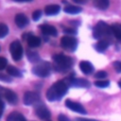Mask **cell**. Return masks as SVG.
<instances>
[{"label":"cell","instance_id":"cell-1","mask_svg":"<svg viewBox=\"0 0 121 121\" xmlns=\"http://www.w3.org/2000/svg\"><path fill=\"white\" fill-rule=\"evenodd\" d=\"M68 91V84L65 80H58L49 87L46 92V98L49 101H57L61 99Z\"/></svg>","mask_w":121,"mask_h":121},{"label":"cell","instance_id":"cell-2","mask_svg":"<svg viewBox=\"0 0 121 121\" xmlns=\"http://www.w3.org/2000/svg\"><path fill=\"white\" fill-rule=\"evenodd\" d=\"M52 60L54 61V67L57 71L65 72L72 68L74 64V60L71 57L63 55V54H55L52 56Z\"/></svg>","mask_w":121,"mask_h":121},{"label":"cell","instance_id":"cell-3","mask_svg":"<svg viewBox=\"0 0 121 121\" xmlns=\"http://www.w3.org/2000/svg\"><path fill=\"white\" fill-rule=\"evenodd\" d=\"M112 35V27L103 21H99L93 29V37L97 40H108Z\"/></svg>","mask_w":121,"mask_h":121},{"label":"cell","instance_id":"cell-4","mask_svg":"<svg viewBox=\"0 0 121 121\" xmlns=\"http://www.w3.org/2000/svg\"><path fill=\"white\" fill-rule=\"evenodd\" d=\"M32 73L38 77H41V78L48 77L51 73V66H50L49 62L41 61L39 64L35 65L32 68Z\"/></svg>","mask_w":121,"mask_h":121},{"label":"cell","instance_id":"cell-5","mask_svg":"<svg viewBox=\"0 0 121 121\" xmlns=\"http://www.w3.org/2000/svg\"><path fill=\"white\" fill-rule=\"evenodd\" d=\"M60 45L67 51H75L78 46V40L72 36H63L60 39Z\"/></svg>","mask_w":121,"mask_h":121},{"label":"cell","instance_id":"cell-6","mask_svg":"<svg viewBox=\"0 0 121 121\" xmlns=\"http://www.w3.org/2000/svg\"><path fill=\"white\" fill-rule=\"evenodd\" d=\"M9 51H10V55L14 60H16V61L20 60L23 56V47H22L20 41H18V40L13 41L9 45Z\"/></svg>","mask_w":121,"mask_h":121},{"label":"cell","instance_id":"cell-7","mask_svg":"<svg viewBox=\"0 0 121 121\" xmlns=\"http://www.w3.org/2000/svg\"><path fill=\"white\" fill-rule=\"evenodd\" d=\"M65 82L68 84V86L77 87V88H89L91 83L85 79V78H76L73 76L69 77L67 79H65Z\"/></svg>","mask_w":121,"mask_h":121},{"label":"cell","instance_id":"cell-8","mask_svg":"<svg viewBox=\"0 0 121 121\" xmlns=\"http://www.w3.org/2000/svg\"><path fill=\"white\" fill-rule=\"evenodd\" d=\"M0 95L3 96L9 104L15 105L18 102V96H17V95L13 91H11L9 89H7V88H4L2 86H0Z\"/></svg>","mask_w":121,"mask_h":121},{"label":"cell","instance_id":"cell-9","mask_svg":"<svg viewBox=\"0 0 121 121\" xmlns=\"http://www.w3.org/2000/svg\"><path fill=\"white\" fill-rule=\"evenodd\" d=\"M34 112H35V114L39 118L43 119V120H48L50 118V116H51L50 111L43 103H38L37 105H35Z\"/></svg>","mask_w":121,"mask_h":121},{"label":"cell","instance_id":"cell-10","mask_svg":"<svg viewBox=\"0 0 121 121\" xmlns=\"http://www.w3.org/2000/svg\"><path fill=\"white\" fill-rule=\"evenodd\" d=\"M40 101V94L37 92L27 91L24 95V103L27 106L29 105H37Z\"/></svg>","mask_w":121,"mask_h":121},{"label":"cell","instance_id":"cell-11","mask_svg":"<svg viewBox=\"0 0 121 121\" xmlns=\"http://www.w3.org/2000/svg\"><path fill=\"white\" fill-rule=\"evenodd\" d=\"M65 106L73 112H78V113H81V114H86L87 113V111L85 110V108L78 102L67 99V100H65Z\"/></svg>","mask_w":121,"mask_h":121},{"label":"cell","instance_id":"cell-12","mask_svg":"<svg viewBox=\"0 0 121 121\" xmlns=\"http://www.w3.org/2000/svg\"><path fill=\"white\" fill-rule=\"evenodd\" d=\"M14 21H15V24L18 27L20 28H23L25 26H26L29 23V20L28 18L24 14V13H18L15 15V18H14Z\"/></svg>","mask_w":121,"mask_h":121},{"label":"cell","instance_id":"cell-13","mask_svg":"<svg viewBox=\"0 0 121 121\" xmlns=\"http://www.w3.org/2000/svg\"><path fill=\"white\" fill-rule=\"evenodd\" d=\"M40 28L42 30V32L44 35H49V36H57L58 35V31L57 28L51 25L48 24H43L40 26Z\"/></svg>","mask_w":121,"mask_h":121},{"label":"cell","instance_id":"cell-14","mask_svg":"<svg viewBox=\"0 0 121 121\" xmlns=\"http://www.w3.org/2000/svg\"><path fill=\"white\" fill-rule=\"evenodd\" d=\"M79 68H80L81 72L83 74H85V75H90L95 70L94 65L88 60H81L79 62Z\"/></svg>","mask_w":121,"mask_h":121},{"label":"cell","instance_id":"cell-15","mask_svg":"<svg viewBox=\"0 0 121 121\" xmlns=\"http://www.w3.org/2000/svg\"><path fill=\"white\" fill-rule=\"evenodd\" d=\"M109 45H110V41H108V40H100L94 45V47L97 52L102 53L109 47Z\"/></svg>","mask_w":121,"mask_h":121},{"label":"cell","instance_id":"cell-16","mask_svg":"<svg viewBox=\"0 0 121 121\" xmlns=\"http://www.w3.org/2000/svg\"><path fill=\"white\" fill-rule=\"evenodd\" d=\"M60 8L59 5H55V4H52V5H48L44 8V13L46 15H56L60 12Z\"/></svg>","mask_w":121,"mask_h":121},{"label":"cell","instance_id":"cell-17","mask_svg":"<svg viewBox=\"0 0 121 121\" xmlns=\"http://www.w3.org/2000/svg\"><path fill=\"white\" fill-rule=\"evenodd\" d=\"M7 121H26V119L22 113L18 112H12L7 117Z\"/></svg>","mask_w":121,"mask_h":121},{"label":"cell","instance_id":"cell-18","mask_svg":"<svg viewBox=\"0 0 121 121\" xmlns=\"http://www.w3.org/2000/svg\"><path fill=\"white\" fill-rule=\"evenodd\" d=\"M64 12L68 13V14H78L79 12H81L82 9L80 7H78V6H74V5H67L64 7L63 9Z\"/></svg>","mask_w":121,"mask_h":121},{"label":"cell","instance_id":"cell-19","mask_svg":"<svg viewBox=\"0 0 121 121\" xmlns=\"http://www.w3.org/2000/svg\"><path fill=\"white\" fill-rule=\"evenodd\" d=\"M27 44L30 47H38V46L41 45V39L39 37L34 36V35L31 34L27 38Z\"/></svg>","mask_w":121,"mask_h":121},{"label":"cell","instance_id":"cell-20","mask_svg":"<svg viewBox=\"0 0 121 121\" xmlns=\"http://www.w3.org/2000/svg\"><path fill=\"white\" fill-rule=\"evenodd\" d=\"M111 27H112V32L114 38L117 41L121 42V24H114L111 26Z\"/></svg>","mask_w":121,"mask_h":121},{"label":"cell","instance_id":"cell-21","mask_svg":"<svg viewBox=\"0 0 121 121\" xmlns=\"http://www.w3.org/2000/svg\"><path fill=\"white\" fill-rule=\"evenodd\" d=\"M7 72H8V74H9V76H11V77L21 78V77L23 76V75H22V72H21L18 68L14 67V66H12V65H9V66L7 67Z\"/></svg>","mask_w":121,"mask_h":121},{"label":"cell","instance_id":"cell-22","mask_svg":"<svg viewBox=\"0 0 121 121\" xmlns=\"http://www.w3.org/2000/svg\"><path fill=\"white\" fill-rule=\"evenodd\" d=\"M94 5L98 9H103L104 10V9H107L110 3H109L108 0H95V1H94Z\"/></svg>","mask_w":121,"mask_h":121},{"label":"cell","instance_id":"cell-23","mask_svg":"<svg viewBox=\"0 0 121 121\" xmlns=\"http://www.w3.org/2000/svg\"><path fill=\"white\" fill-rule=\"evenodd\" d=\"M26 56H27V59L30 62H39V63L41 62V58L38 55V53H36V52L27 51Z\"/></svg>","mask_w":121,"mask_h":121},{"label":"cell","instance_id":"cell-24","mask_svg":"<svg viewBox=\"0 0 121 121\" xmlns=\"http://www.w3.org/2000/svg\"><path fill=\"white\" fill-rule=\"evenodd\" d=\"M9 33V27L6 24L4 23H0V39L4 38L5 36H7Z\"/></svg>","mask_w":121,"mask_h":121},{"label":"cell","instance_id":"cell-25","mask_svg":"<svg viewBox=\"0 0 121 121\" xmlns=\"http://www.w3.org/2000/svg\"><path fill=\"white\" fill-rule=\"evenodd\" d=\"M95 85L98 88H106L110 85V81L109 80H96L95 81Z\"/></svg>","mask_w":121,"mask_h":121},{"label":"cell","instance_id":"cell-26","mask_svg":"<svg viewBox=\"0 0 121 121\" xmlns=\"http://www.w3.org/2000/svg\"><path fill=\"white\" fill-rule=\"evenodd\" d=\"M107 76H108L107 72L102 71V70H100V71H98V72H96V73L95 74V78H99L100 80H102L103 78H105Z\"/></svg>","mask_w":121,"mask_h":121},{"label":"cell","instance_id":"cell-27","mask_svg":"<svg viewBox=\"0 0 121 121\" xmlns=\"http://www.w3.org/2000/svg\"><path fill=\"white\" fill-rule=\"evenodd\" d=\"M41 17H42V10H41V9H36V10L32 13V19H33L34 21L40 20Z\"/></svg>","mask_w":121,"mask_h":121},{"label":"cell","instance_id":"cell-28","mask_svg":"<svg viewBox=\"0 0 121 121\" xmlns=\"http://www.w3.org/2000/svg\"><path fill=\"white\" fill-rule=\"evenodd\" d=\"M112 66H113L114 70H115L117 73H120V72H121V61H120V60H115V61L112 63Z\"/></svg>","mask_w":121,"mask_h":121},{"label":"cell","instance_id":"cell-29","mask_svg":"<svg viewBox=\"0 0 121 121\" xmlns=\"http://www.w3.org/2000/svg\"><path fill=\"white\" fill-rule=\"evenodd\" d=\"M7 64H8V60L4 57H0V71L7 68Z\"/></svg>","mask_w":121,"mask_h":121},{"label":"cell","instance_id":"cell-30","mask_svg":"<svg viewBox=\"0 0 121 121\" xmlns=\"http://www.w3.org/2000/svg\"><path fill=\"white\" fill-rule=\"evenodd\" d=\"M58 121H71V120H70L66 115L60 113V114H59V116H58Z\"/></svg>","mask_w":121,"mask_h":121},{"label":"cell","instance_id":"cell-31","mask_svg":"<svg viewBox=\"0 0 121 121\" xmlns=\"http://www.w3.org/2000/svg\"><path fill=\"white\" fill-rule=\"evenodd\" d=\"M63 32L67 34H77V30L74 28H64Z\"/></svg>","mask_w":121,"mask_h":121},{"label":"cell","instance_id":"cell-32","mask_svg":"<svg viewBox=\"0 0 121 121\" xmlns=\"http://www.w3.org/2000/svg\"><path fill=\"white\" fill-rule=\"evenodd\" d=\"M2 96L0 95V118H1V116H2V114H3V112H4V107H5V105H4V102H3V100H2V98H1Z\"/></svg>","mask_w":121,"mask_h":121},{"label":"cell","instance_id":"cell-33","mask_svg":"<svg viewBox=\"0 0 121 121\" xmlns=\"http://www.w3.org/2000/svg\"><path fill=\"white\" fill-rule=\"evenodd\" d=\"M0 79H2V80H5V81H11V78H9L8 76H5V75H0Z\"/></svg>","mask_w":121,"mask_h":121},{"label":"cell","instance_id":"cell-34","mask_svg":"<svg viewBox=\"0 0 121 121\" xmlns=\"http://www.w3.org/2000/svg\"><path fill=\"white\" fill-rule=\"evenodd\" d=\"M76 121H98V120H95V119H88V118H80V117H78V118H76Z\"/></svg>","mask_w":121,"mask_h":121},{"label":"cell","instance_id":"cell-35","mask_svg":"<svg viewBox=\"0 0 121 121\" xmlns=\"http://www.w3.org/2000/svg\"><path fill=\"white\" fill-rule=\"evenodd\" d=\"M118 86H119V87L121 88V79H120V80L118 81Z\"/></svg>","mask_w":121,"mask_h":121},{"label":"cell","instance_id":"cell-36","mask_svg":"<svg viewBox=\"0 0 121 121\" xmlns=\"http://www.w3.org/2000/svg\"><path fill=\"white\" fill-rule=\"evenodd\" d=\"M0 49H1V48H0Z\"/></svg>","mask_w":121,"mask_h":121}]
</instances>
